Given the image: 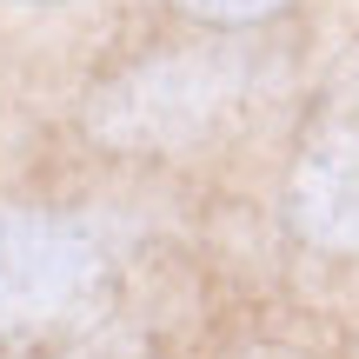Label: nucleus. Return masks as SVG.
<instances>
[{
  "label": "nucleus",
  "mask_w": 359,
  "mask_h": 359,
  "mask_svg": "<svg viewBox=\"0 0 359 359\" xmlns=\"http://www.w3.org/2000/svg\"><path fill=\"white\" fill-rule=\"evenodd\" d=\"M240 93H246V53L233 47L147 53L87 100V127L93 140L120 147V154H167V147L200 140Z\"/></svg>",
  "instance_id": "f257e3e1"
},
{
  "label": "nucleus",
  "mask_w": 359,
  "mask_h": 359,
  "mask_svg": "<svg viewBox=\"0 0 359 359\" xmlns=\"http://www.w3.org/2000/svg\"><path fill=\"white\" fill-rule=\"evenodd\" d=\"M107 266L100 240L60 213L0 206V339L7 333H60L107 306Z\"/></svg>",
  "instance_id": "f03ea898"
},
{
  "label": "nucleus",
  "mask_w": 359,
  "mask_h": 359,
  "mask_svg": "<svg viewBox=\"0 0 359 359\" xmlns=\"http://www.w3.org/2000/svg\"><path fill=\"white\" fill-rule=\"evenodd\" d=\"M286 226L313 253H359V40L320 80L286 167Z\"/></svg>",
  "instance_id": "7ed1b4c3"
},
{
  "label": "nucleus",
  "mask_w": 359,
  "mask_h": 359,
  "mask_svg": "<svg viewBox=\"0 0 359 359\" xmlns=\"http://www.w3.org/2000/svg\"><path fill=\"white\" fill-rule=\"evenodd\" d=\"M180 13H193V20H206V27H259V20H273V13H286L293 0H173Z\"/></svg>",
  "instance_id": "20e7f679"
}]
</instances>
